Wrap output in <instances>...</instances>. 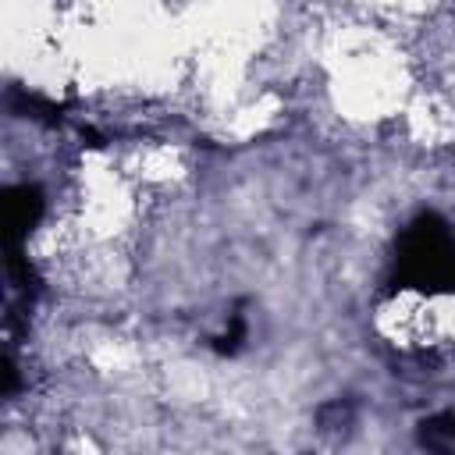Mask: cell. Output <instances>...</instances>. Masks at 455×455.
Here are the masks:
<instances>
[{"label": "cell", "mask_w": 455, "mask_h": 455, "mask_svg": "<svg viewBox=\"0 0 455 455\" xmlns=\"http://www.w3.org/2000/svg\"><path fill=\"white\" fill-rule=\"evenodd\" d=\"M398 288L423 295H455V231L437 213H416L395 242Z\"/></svg>", "instance_id": "cell-1"}, {"label": "cell", "mask_w": 455, "mask_h": 455, "mask_svg": "<svg viewBox=\"0 0 455 455\" xmlns=\"http://www.w3.org/2000/svg\"><path fill=\"white\" fill-rule=\"evenodd\" d=\"M4 210H7V242H11V252H14L21 245V238L43 217V192L36 185H14V188L4 192Z\"/></svg>", "instance_id": "cell-2"}, {"label": "cell", "mask_w": 455, "mask_h": 455, "mask_svg": "<svg viewBox=\"0 0 455 455\" xmlns=\"http://www.w3.org/2000/svg\"><path fill=\"white\" fill-rule=\"evenodd\" d=\"M419 441L427 448H441V451H455V412H437L430 419L419 423Z\"/></svg>", "instance_id": "cell-3"}, {"label": "cell", "mask_w": 455, "mask_h": 455, "mask_svg": "<svg viewBox=\"0 0 455 455\" xmlns=\"http://www.w3.org/2000/svg\"><path fill=\"white\" fill-rule=\"evenodd\" d=\"M242 341H245V313H231V320H228V327H224V334H217L213 338V348L220 352V355H235L238 348H242Z\"/></svg>", "instance_id": "cell-4"}]
</instances>
